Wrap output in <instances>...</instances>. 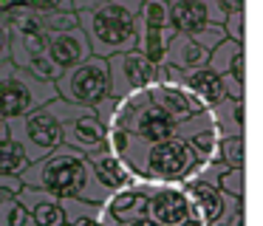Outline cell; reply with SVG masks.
I'll list each match as a JSON object with an SVG mask.
<instances>
[{
	"mask_svg": "<svg viewBox=\"0 0 263 226\" xmlns=\"http://www.w3.org/2000/svg\"><path fill=\"white\" fill-rule=\"evenodd\" d=\"M108 73H110V90L108 96H127L144 90L156 82V62H150L142 51H119L108 56Z\"/></svg>",
	"mask_w": 263,
	"mask_h": 226,
	"instance_id": "ba28073f",
	"label": "cell"
},
{
	"mask_svg": "<svg viewBox=\"0 0 263 226\" xmlns=\"http://www.w3.org/2000/svg\"><path fill=\"white\" fill-rule=\"evenodd\" d=\"M0 226H31L29 215H26L23 203H20L17 198L0 201Z\"/></svg>",
	"mask_w": 263,
	"mask_h": 226,
	"instance_id": "4316f807",
	"label": "cell"
},
{
	"mask_svg": "<svg viewBox=\"0 0 263 226\" xmlns=\"http://www.w3.org/2000/svg\"><path fill=\"white\" fill-rule=\"evenodd\" d=\"M218 186L227 195L246 201V167H227L221 173V178H218Z\"/></svg>",
	"mask_w": 263,
	"mask_h": 226,
	"instance_id": "484cf974",
	"label": "cell"
},
{
	"mask_svg": "<svg viewBox=\"0 0 263 226\" xmlns=\"http://www.w3.org/2000/svg\"><path fill=\"white\" fill-rule=\"evenodd\" d=\"M26 71H29L34 79H40V82H57V77L63 73L60 68H54L46 56H34V60L26 65Z\"/></svg>",
	"mask_w": 263,
	"mask_h": 226,
	"instance_id": "f546056e",
	"label": "cell"
},
{
	"mask_svg": "<svg viewBox=\"0 0 263 226\" xmlns=\"http://www.w3.org/2000/svg\"><path fill=\"white\" fill-rule=\"evenodd\" d=\"M221 82H223V93L229 96V99H246V85L238 82L235 77H229V73H221Z\"/></svg>",
	"mask_w": 263,
	"mask_h": 226,
	"instance_id": "d6a6232c",
	"label": "cell"
},
{
	"mask_svg": "<svg viewBox=\"0 0 263 226\" xmlns=\"http://www.w3.org/2000/svg\"><path fill=\"white\" fill-rule=\"evenodd\" d=\"M82 113H93V107L74 105V102L63 99V96H54V99L37 105L34 110L6 119V130L23 147L29 161H37L46 153H51L57 144H63V122L65 119L82 116Z\"/></svg>",
	"mask_w": 263,
	"mask_h": 226,
	"instance_id": "3957f363",
	"label": "cell"
},
{
	"mask_svg": "<svg viewBox=\"0 0 263 226\" xmlns=\"http://www.w3.org/2000/svg\"><path fill=\"white\" fill-rule=\"evenodd\" d=\"M243 48H246V45L235 43V40H229V37H223L221 43H218L215 48L210 51V56H206V68H212L215 73L229 71V62H232V56L238 54V51H243Z\"/></svg>",
	"mask_w": 263,
	"mask_h": 226,
	"instance_id": "d4e9b609",
	"label": "cell"
},
{
	"mask_svg": "<svg viewBox=\"0 0 263 226\" xmlns=\"http://www.w3.org/2000/svg\"><path fill=\"white\" fill-rule=\"evenodd\" d=\"M46 56L54 68L65 71V68L82 62L85 56H91V45H88V37L80 26L65 28V31H48L46 40Z\"/></svg>",
	"mask_w": 263,
	"mask_h": 226,
	"instance_id": "7c38bea8",
	"label": "cell"
},
{
	"mask_svg": "<svg viewBox=\"0 0 263 226\" xmlns=\"http://www.w3.org/2000/svg\"><path fill=\"white\" fill-rule=\"evenodd\" d=\"M181 90L193 99V105L198 110H212L218 102L223 99V82L221 73H215L212 68H195V71H184L181 73Z\"/></svg>",
	"mask_w": 263,
	"mask_h": 226,
	"instance_id": "4fadbf2b",
	"label": "cell"
},
{
	"mask_svg": "<svg viewBox=\"0 0 263 226\" xmlns=\"http://www.w3.org/2000/svg\"><path fill=\"white\" fill-rule=\"evenodd\" d=\"M0 133H6V122L3 119H0Z\"/></svg>",
	"mask_w": 263,
	"mask_h": 226,
	"instance_id": "ab89813d",
	"label": "cell"
},
{
	"mask_svg": "<svg viewBox=\"0 0 263 226\" xmlns=\"http://www.w3.org/2000/svg\"><path fill=\"white\" fill-rule=\"evenodd\" d=\"M40 23L46 31H65V28L77 26V11L65 9V11H40Z\"/></svg>",
	"mask_w": 263,
	"mask_h": 226,
	"instance_id": "83f0119b",
	"label": "cell"
},
{
	"mask_svg": "<svg viewBox=\"0 0 263 226\" xmlns=\"http://www.w3.org/2000/svg\"><path fill=\"white\" fill-rule=\"evenodd\" d=\"M85 158H88V164H91L97 181L108 192L122 190V186H127V184H136V175L127 167V161L122 156H116V153H110L108 147H99V150L88 153Z\"/></svg>",
	"mask_w": 263,
	"mask_h": 226,
	"instance_id": "5bb4252c",
	"label": "cell"
},
{
	"mask_svg": "<svg viewBox=\"0 0 263 226\" xmlns=\"http://www.w3.org/2000/svg\"><path fill=\"white\" fill-rule=\"evenodd\" d=\"M6 60H9V26L0 17V62H6Z\"/></svg>",
	"mask_w": 263,
	"mask_h": 226,
	"instance_id": "e575fe53",
	"label": "cell"
},
{
	"mask_svg": "<svg viewBox=\"0 0 263 226\" xmlns=\"http://www.w3.org/2000/svg\"><path fill=\"white\" fill-rule=\"evenodd\" d=\"M125 161L136 175V184H167V181L193 178L201 158L187 144V139L173 133L161 141H153V144H144L130 136Z\"/></svg>",
	"mask_w": 263,
	"mask_h": 226,
	"instance_id": "7a4b0ae2",
	"label": "cell"
},
{
	"mask_svg": "<svg viewBox=\"0 0 263 226\" xmlns=\"http://www.w3.org/2000/svg\"><path fill=\"white\" fill-rule=\"evenodd\" d=\"M147 218L159 226H187L195 220L184 181L147 184Z\"/></svg>",
	"mask_w": 263,
	"mask_h": 226,
	"instance_id": "52a82bcc",
	"label": "cell"
},
{
	"mask_svg": "<svg viewBox=\"0 0 263 226\" xmlns=\"http://www.w3.org/2000/svg\"><path fill=\"white\" fill-rule=\"evenodd\" d=\"M17 201L23 203V209H26V215H29L31 226H63L65 223L63 206H60V198L51 195V192L23 184Z\"/></svg>",
	"mask_w": 263,
	"mask_h": 226,
	"instance_id": "9a60e30c",
	"label": "cell"
},
{
	"mask_svg": "<svg viewBox=\"0 0 263 226\" xmlns=\"http://www.w3.org/2000/svg\"><path fill=\"white\" fill-rule=\"evenodd\" d=\"M133 20L150 28H167L170 26V0H142Z\"/></svg>",
	"mask_w": 263,
	"mask_h": 226,
	"instance_id": "603a6c76",
	"label": "cell"
},
{
	"mask_svg": "<svg viewBox=\"0 0 263 226\" xmlns=\"http://www.w3.org/2000/svg\"><path fill=\"white\" fill-rule=\"evenodd\" d=\"M221 136H246V99H229L223 96L210 110Z\"/></svg>",
	"mask_w": 263,
	"mask_h": 226,
	"instance_id": "d6986e66",
	"label": "cell"
},
{
	"mask_svg": "<svg viewBox=\"0 0 263 226\" xmlns=\"http://www.w3.org/2000/svg\"><path fill=\"white\" fill-rule=\"evenodd\" d=\"M65 223L63 226H102L99 223V203L80 201V198H60Z\"/></svg>",
	"mask_w": 263,
	"mask_h": 226,
	"instance_id": "44dd1931",
	"label": "cell"
},
{
	"mask_svg": "<svg viewBox=\"0 0 263 226\" xmlns=\"http://www.w3.org/2000/svg\"><path fill=\"white\" fill-rule=\"evenodd\" d=\"M122 226H159V223L150 218H139V220H130V223H122Z\"/></svg>",
	"mask_w": 263,
	"mask_h": 226,
	"instance_id": "f35d334b",
	"label": "cell"
},
{
	"mask_svg": "<svg viewBox=\"0 0 263 226\" xmlns=\"http://www.w3.org/2000/svg\"><path fill=\"white\" fill-rule=\"evenodd\" d=\"M223 73H229V77H235L238 82L246 85V48L238 51V54L232 56V62H229V71H223Z\"/></svg>",
	"mask_w": 263,
	"mask_h": 226,
	"instance_id": "836d02e7",
	"label": "cell"
},
{
	"mask_svg": "<svg viewBox=\"0 0 263 226\" xmlns=\"http://www.w3.org/2000/svg\"><path fill=\"white\" fill-rule=\"evenodd\" d=\"M227 226H246V203H240V206L229 215Z\"/></svg>",
	"mask_w": 263,
	"mask_h": 226,
	"instance_id": "d590c367",
	"label": "cell"
},
{
	"mask_svg": "<svg viewBox=\"0 0 263 226\" xmlns=\"http://www.w3.org/2000/svg\"><path fill=\"white\" fill-rule=\"evenodd\" d=\"M170 26L184 34L223 26V9L215 0H170Z\"/></svg>",
	"mask_w": 263,
	"mask_h": 226,
	"instance_id": "8fae6325",
	"label": "cell"
},
{
	"mask_svg": "<svg viewBox=\"0 0 263 226\" xmlns=\"http://www.w3.org/2000/svg\"><path fill=\"white\" fill-rule=\"evenodd\" d=\"M110 3H116V6H122V9H127L130 14H136L139 6H142V0H110Z\"/></svg>",
	"mask_w": 263,
	"mask_h": 226,
	"instance_id": "74e56055",
	"label": "cell"
},
{
	"mask_svg": "<svg viewBox=\"0 0 263 226\" xmlns=\"http://www.w3.org/2000/svg\"><path fill=\"white\" fill-rule=\"evenodd\" d=\"M63 144H68V147H74V150L88 156V153L105 147V124L93 113H82V116L65 119L63 122Z\"/></svg>",
	"mask_w": 263,
	"mask_h": 226,
	"instance_id": "2e32d148",
	"label": "cell"
},
{
	"mask_svg": "<svg viewBox=\"0 0 263 226\" xmlns=\"http://www.w3.org/2000/svg\"><path fill=\"white\" fill-rule=\"evenodd\" d=\"M223 34L235 43L246 45V9L240 11H227L223 14Z\"/></svg>",
	"mask_w": 263,
	"mask_h": 226,
	"instance_id": "f1b7e54d",
	"label": "cell"
},
{
	"mask_svg": "<svg viewBox=\"0 0 263 226\" xmlns=\"http://www.w3.org/2000/svg\"><path fill=\"white\" fill-rule=\"evenodd\" d=\"M54 96H57L54 82H40L26 68L14 65L12 60L0 62V119L3 122L34 110L37 105L54 99Z\"/></svg>",
	"mask_w": 263,
	"mask_h": 226,
	"instance_id": "5b68a950",
	"label": "cell"
},
{
	"mask_svg": "<svg viewBox=\"0 0 263 226\" xmlns=\"http://www.w3.org/2000/svg\"><path fill=\"white\" fill-rule=\"evenodd\" d=\"M147 93H150V99H153L156 105H159L176 124L184 122V119H190V116H195V113H201L198 107L193 105V99H190V96L181 90V85H161V82H153V85L147 88Z\"/></svg>",
	"mask_w": 263,
	"mask_h": 226,
	"instance_id": "e0dca14e",
	"label": "cell"
},
{
	"mask_svg": "<svg viewBox=\"0 0 263 226\" xmlns=\"http://www.w3.org/2000/svg\"><path fill=\"white\" fill-rule=\"evenodd\" d=\"M20 190H23V178L14 173H0V201L6 198H17Z\"/></svg>",
	"mask_w": 263,
	"mask_h": 226,
	"instance_id": "4dcf8cb0",
	"label": "cell"
},
{
	"mask_svg": "<svg viewBox=\"0 0 263 226\" xmlns=\"http://www.w3.org/2000/svg\"><path fill=\"white\" fill-rule=\"evenodd\" d=\"M57 96L74 102V105L93 107L102 96L110 90V73H108V60L105 56H85L82 62L65 68L54 82Z\"/></svg>",
	"mask_w": 263,
	"mask_h": 226,
	"instance_id": "8992f818",
	"label": "cell"
},
{
	"mask_svg": "<svg viewBox=\"0 0 263 226\" xmlns=\"http://www.w3.org/2000/svg\"><path fill=\"white\" fill-rule=\"evenodd\" d=\"M29 156L23 153V147L17 144V141L6 133H0V173H14L20 175L26 167H29Z\"/></svg>",
	"mask_w": 263,
	"mask_h": 226,
	"instance_id": "7402d4cb",
	"label": "cell"
},
{
	"mask_svg": "<svg viewBox=\"0 0 263 226\" xmlns=\"http://www.w3.org/2000/svg\"><path fill=\"white\" fill-rule=\"evenodd\" d=\"M215 3L223 9V14H227V11H240V9H246V0H215Z\"/></svg>",
	"mask_w": 263,
	"mask_h": 226,
	"instance_id": "8d00e7d4",
	"label": "cell"
},
{
	"mask_svg": "<svg viewBox=\"0 0 263 226\" xmlns=\"http://www.w3.org/2000/svg\"><path fill=\"white\" fill-rule=\"evenodd\" d=\"M26 186L46 190L57 198H80V201L102 203L110 195L102 184L97 181L85 153L74 150L68 144H57L51 153L31 161L20 173Z\"/></svg>",
	"mask_w": 263,
	"mask_h": 226,
	"instance_id": "6da1fadb",
	"label": "cell"
},
{
	"mask_svg": "<svg viewBox=\"0 0 263 226\" xmlns=\"http://www.w3.org/2000/svg\"><path fill=\"white\" fill-rule=\"evenodd\" d=\"M187 226H201V223H195V220H193V223H187Z\"/></svg>",
	"mask_w": 263,
	"mask_h": 226,
	"instance_id": "60d3db41",
	"label": "cell"
},
{
	"mask_svg": "<svg viewBox=\"0 0 263 226\" xmlns=\"http://www.w3.org/2000/svg\"><path fill=\"white\" fill-rule=\"evenodd\" d=\"M187 195L190 203H193V215L195 223L201 226H227L229 215L240 206V198H232L221 190L218 184H210V181H187Z\"/></svg>",
	"mask_w": 263,
	"mask_h": 226,
	"instance_id": "9c48e42d",
	"label": "cell"
},
{
	"mask_svg": "<svg viewBox=\"0 0 263 226\" xmlns=\"http://www.w3.org/2000/svg\"><path fill=\"white\" fill-rule=\"evenodd\" d=\"M139 218H147V184H127L122 190H114L99 203L102 226H122Z\"/></svg>",
	"mask_w": 263,
	"mask_h": 226,
	"instance_id": "30bf717a",
	"label": "cell"
},
{
	"mask_svg": "<svg viewBox=\"0 0 263 226\" xmlns=\"http://www.w3.org/2000/svg\"><path fill=\"white\" fill-rule=\"evenodd\" d=\"M218 161H223L227 167H246V136H221Z\"/></svg>",
	"mask_w": 263,
	"mask_h": 226,
	"instance_id": "cb8c5ba5",
	"label": "cell"
},
{
	"mask_svg": "<svg viewBox=\"0 0 263 226\" xmlns=\"http://www.w3.org/2000/svg\"><path fill=\"white\" fill-rule=\"evenodd\" d=\"M20 3L31 6L37 11H65L71 9V0H20Z\"/></svg>",
	"mask_w": 263,
	"mask_h": 226,
	"instance_id": "1f68e13d",
	"label": "cell"
},
{
	"mask_svg": "<svg viewBox=\"0 0 263 226\" xmlns=\"http://www.w3.org/2000/svg\"><path fill=\"white\" fill-rule=\"evenodd\" d=\"M176 34V28L167 26V28H150L136 23V51H142L150 62H164L167 60V48H170V40Z\"/></svg>",
	"mask_w": 263,
	"mask_h": 226,
	"instance_id": "ffe728a7",
	"label": "cell"
},
{
	"mask_svg": "<svg viewBox=\"0 0 263 226\" xmlns=\"http://www.w3.org/2000/svg\"><path fill=\"white\" fill-rule=\"evenodd\" d=\"M77 26L85 31L93 56H114L136 48V20L127 9L105 0L97 9L77 11Z\"/></svg>",
	"mask_w": 263,
	"mask_h": 226,
	"instance_id": "277c9868",
	"label": "cell"
},
{
	"mask_svg": "<svg viewBox=\"0 0 263 226\" xmlns=\"http://www.w3.org/2000/svg\"><path fill=\"white\" fill-rule=\"evenodd\" d=\"M206 56H210V48H204L193 34H184V31L173 34L170 48H167V62L176 65L181 73L184 71H195V68H204Z\"/></svg>",
	"mask_w": 263,
	"mask_h": 226,
	"instance_id": "ac0fdd59",
	"label": "cell"
}]
</instances>
